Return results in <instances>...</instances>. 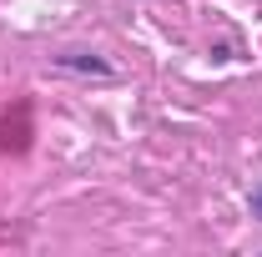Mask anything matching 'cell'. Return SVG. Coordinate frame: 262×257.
I'll return each instance as SVG.
<instances>
[{
	"instance_id": "cell-1",
	"label": "cell",
	"mask_w": 262,
	"mask_h": 257,
	"mask_svg": "<svg viewBox=\"0 0 262 257\" xmlns=\"http://www.w3.org/2000/svg\"><path fill=\"white\" fill-rule=\"evenodd\" d=\"M252 212H257V217H262V187H257V192H252Z\"/></svg>"
}]
</instances>
